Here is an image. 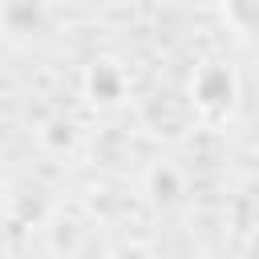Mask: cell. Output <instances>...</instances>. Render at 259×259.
<instances>
[{
	"instance_id": "obj_1",
	"label": "cell",
	"mask_w": 259,
	"mask_h": 259,
	"mask_svg": "<svg viewBox=\"0 0 259 259\" xmlns=\"http://www.w3.org/2000/svg\"><path fill=\"white\" fill-rule=\"evenodd\" d=\"M219 4L235 32H243L247 40H259V0H219Z\"/></svg>"
}]
</instances>
